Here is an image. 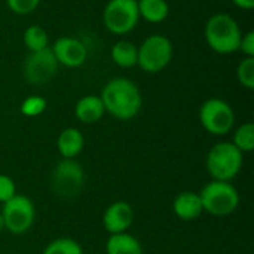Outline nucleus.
<instances>
[{
  "instance_id": "b1692460",
  "label": "nucleus",
  "mask_w": 254,
  "mask_h": 254,
  "mask_svg": "<svg viewBox=\"0 0 254 254\" xmlns=\"http://www.w3.org/2000/svg\"><path fill=\"white\" fill-rule=\"evenodd\" d=\"M7 7L16 15H28L37 9L40 0H6Z\"/></svg>"
},
{
  "instance_id": "6ab92c4d",
  "label": "nucleus",
  "mask_w": 254,
  "mask_h": 254,
  "mask_svg": "<svg viewBox=\"0 0 254 254\" xmlns=\"http://www.w3.org/2000/svg\"><path fill=\"white\" fill-rule=\"evenodd\" d=\"M24 46L28 52L42 51L45 48H49V36L48 31L40 25H28L22 34Z\"/></svg>"
},
{
  "instance_id": "9d476101",
  "label": "nucleus",
  "mask_w": 254,
  "mask_h": 254,
  "mask_svg": "<svg viewBox=\"0 0 254 254\" xmlns=\"http://www.w3.org/2000/svg\"><path fill=\"white\" fill-rule=\"evenodd\" d=\"M58 65L51 46L42 51L28 52L22 64V76L30 85H45L57 74Z\"/></svg>"
},
{
  "instance_id": "a878e982",
  "label": "nucleus",
  "mask_w": 254,
  "mask_h": 254,
  "mask_svg": "<svg viewBox=\"0 0 254 254\" xmlns=\"http://www.w3.org/2000/svg\"><path fill=\"white\" fill-rule=\"evenodd\" d=\"M246 57H254V31L250 30L243 34L240 42V49Z\"/></svg>"
},
{
  "instance_id": "dca6fc26",
  "label": "nucleus",
  "mask_w": 254,
  "mask_h": 254,
  "mask_svg": "<svg viewBox=\"0 0 254 254\" xmlns=\"http://www.w3.org/2000/svg\"><path fill=\"white\" fill-rule=\"evenodd\" d=\"M106 254H143V246L128 232L113 234L106 241Z\"/></svg>"
},
{
  "instance_id": "f257e3e1",
  "label": "nucleus",
  "mask_w": 254,
  "mask_h": 254,
  "mask_svg": "<svg viewBox=\"0 0 254 254\" xmlns=\"http://www.w3.org/2000/svg\"><path fill=\"white\" fill-rule=\"evenodd\" d=\"M100 98L104 104L106 113H110L119 121L134 119L143 106V97L138 86L127 77H115L109 80Z\"/></svg>"
},
{
  "instance_id": "2eb2a0df",
  "label": "nucleus",
  "mask_w": 254,
  "mask_h": 254,
  "mask_svg": "<svg viewBox=\"0 0 254 254\" xmlns=\"http://www.w3.org/2000/svg\"><path fill=\"white\" fill-rule=\"evenodd\" d=\"M74 115L79 122L88 124V125L97 124L98 121H101L103 116L106 115V109L100 95L89 94V95L82 97L74 106Z\"/></svg>"
},
{
  "instance_id": "ddd939ff",
  "label": "nucleus",
  "mask_w": 254,
  "mask_h": 254,
  "mask_svg": "<svg viewBox=\"0 0 254 254\" xmlns=\"http://www.w3.org/2000/svg\"><path fill=\"white\" fill-rule=\"evenodd\" d=\"M173 211L183 222H193L199 219V216L204 213L199 193L192 190L179 193L173 201Z\"/></svg>"
},
{
  "instance_id": "4be33fe9",
  "label": "nucleus",
  "mask_w": 254,
  "mask_h": 254,
  "mask_svg": "<svg viewBox=\"0 0 254 254\" xmlns=\"http://www.w3.org/2000/svg\"><path fill=\"white\" fill-rule=\"evenodd\" d=\"M237 79L246 89H254V57H246L237 67Z\"/></svg>"
},
{
  "instance_id": "4468645a",
  "label": "nucleus",
  "mask_w": 254,
  "mask_h": 254,
  "mask_svg": "<svg viewBox=\"0 0 254 254\" xmlns=\"http://www.w3.org/2000/svg\"><path fill=\"white\" fill-rule=\"evenodd\" d=\"M85 147V137L74 127L64 128L57 138V149L63 159H74Z\"/></svg>"
},
{
  "instance_id": "412c9836",
  "label": "nucleus",
  "mask_w": 254,
  "mask_h": 254,
  "mask_svg": "<svg viewBox=\"0 0 254 254\" xmlns=\"http://www.w3.org/2000/svg\"><path fill=\"white\" fill-rule=\"evenodd\" d=\"M42 254H83V249L76 240L63 237L51 241Z\"/></svg>"
},
{
  "instance_id": "f03ea898",
  "label": "nucleus",
  "mask_w": 254,
  "mask_h": 254,
  "mask_svg": "<svg viewBox=\"0 0 254 254\" xmlns=\"http://www.w3.org/2000/svg\"><path fill=\"white\" fill-rule=\"evenodd\" d=\"M204 36L207 45L217 54L228 55L240 49L243 31L240 24L229 13H214L208 18Z\"/></svg>"
},
{
  "instance_id": "bb28decb",
  "label": "nucleus",
  "mask_w": 254,
  "mask_h": 254,
  "mask_svg": "<svg viewBox=\"0 0 254 254\" xmlns=\"http://www.w3.org/2000/svg\"><path fill=\"white\" fill-rule=\"evenodd\" d=\"M232 3L243 10H252L254 7V0H232Z\"/></svg>"
},
{
  "instance_id": "9b49d317",
  "label": "nucleus",
  "mask_w": 254,
  "mask_h": 254,
  "mask_svg": "<svg viewBox=\"0 0 254 254\" xmlns=\"http://www.w3.org/2000/svg\"><path fill=\"white\" fill-rule=\"evenodd\" d=\"M51 49H52L58 64L68 67V68H76V67L83 65L88 58L86 45L80 39L70 37V36L58 37L54 42Z\"/></svg>"
},
{
  "instance_id": "7ed1b4c3",
  "label": "nucleus",
  "mask_w": 254,
  "mask_h": 254,
  "mask_svg": "<svg viewBox=\"0 0 254 254\" xmlns=\"http://www.w3.org/2000/svg\"><path fill=\"white\" fill-rule=\"evenodd\" d=\"M244 155L232 144V141H220L214 144L205 156V168L213 180L232 182L243 168Z\"/></svg>"
},
{
  "instance_id": "aec40b11",
  "label": "nucleus",
  "mask_w": 254,
  "mask_h": 254,
  "mask_svg": "<svg viewBox=\"0 0 254 254\" xmlns=\"http://www.w3.org/2000/svg\"><path fill=\"white\" fill-rule=\"evenodd\" d=\"M232 144L244 155L254 150V125L252 122H246L240 125L232 138Z\"/></svg>"
},
{
  "instance_id": "6e6552de",
  "label": "nucleus",
  "mask_w": 254,
  "mask_h": 254,
  "mask_svg": "<svg viewBox=\"0 0 254 254\" xmlns=\"http://www.w3.org/2000/svg\"><path fill=\"white\" fill-rule=\"evenodd\" d=\"M140 21L137 0H109L103 10L104 27L116 36L131 33Z\"/></svg>"
},
{
  "instance_id": "1a4fd4ad",
  "label": "nucleus",
  "mask_w": 254,
  "mask_h": 254,
  "mask_svg": "<svg viewBox=\"0 0 254 254\" xmlns=\"http://www.w3.org/2000/svg\"><path fill=\"white\" fill-rule=\"evenodd\" d=\"M1 217L4 229L13 235H22L28 232L36 219V208L30 198L25 195H15L1 207Z\"/></svg>"
},
{
  "instance_id": "cd10ccee",
  "label": "nucleus",
  "mask_w": 254,
  "mask_h": 254,
  "mask_svg": "<svg viewBox=\"0 0 254 254\" xmlns=\"http://www.w3.org/2000/svg\"><path fill=\"white\" fill-rule=\"evenodd\" d=\"M4 231V222H3V217H1V213H0V234Z\"/></svg>"
},
{
  "instance_id": "f8f14e48",
  "label": "nucleus",
  "mask_w": 254,
  "mask_h": 254,
  "mask_svg": "<svg viewBox=\"0 0 254 254\" xmlns=\"http://www.w3.org/2000/svg\"><path fill=\"white\" fill-rule=\"evenodd\" d=\"M134 217L135 213L131 204L125 201H116L106 208L103 214V226L110 235L122 234L132 226Z\"/></svg>"
},
{
  "instance_id": "39448f33",
  "label": "nucleus",
  "mask_w": 254,
  "mask_h": 254,
  "mask_svg": "<svg viewBox=\"0 0 254 254\" xmlns=\"http://www.w3.org/2000/svg\"><path fill=\"white\" fill-rule=\"evenodd\" d=\"M173 43L164 34H152L137 46V65L150 74L159 73L168 67L173 60Z\"/></svg>"
},
{
  "instance_id": "a211bd4d",
  "label": "nucleus",
  "mask_w": 254,
  "mask_h": 254,
  "mask_svg": "<svg viewBox=\"0 0 254 254\" xmlns=\"http://www.w3.org/2000/svg\"><path fill=\"white\" fill-rule=\"evenodd\" d=\"M110 57L118 67L131 68L137 65V46L129 40H119L112 46Z\"/></svg>"
},
{
  "instance_id": "0eeeda50",
  "label": "nucleus",
  "mask_w": 254,
  "mask_h": 254,
  "mask_svg": "<svg viewBox=\"0 0 254 254\" xmlns=\"http://www.w3.org/2000/svg\"><path fill=\"white\" fill-rule=\"evenodd\" d=\"M199 122L211 135H226L235 125V112L228 101L208 98L199 107Z\"/></svg>"
},
{
  "instance_id": "423d86ee",
  "label": "nucleus",
  "mask_w": 254,
  "mask_h": 254,
  "mask_svg": "<svg viewBox=\"0 0 254 254\" xmlns=\"http://www.w3.org/2000/svg\"><path fill=\"white\" fill-rule=\"evenodd\" d=\"M83 182L85 171L76 159H61L51 174L52 192L63 199L76 198L83 188Z\"/></svg>"
},
{
  "instance_id": "393cba45",
  "label": "nucleus",
  "mask_w": 254,
  "mask_h": 254,
  "mask_svg": "<svg viewBox=\"0 0 254 254\" xmlns=\"http://www.w3.org/2000/svg\"><path fill=\"white\" fill-rule=\"evenodd\" d=\"M16 195V186L15 182L4 174H0V202L4 204L7 202L10 198H13Z\"/></svg>"
},
{
  "instance_id": "5701e85b",
  "label": "nucleus",
  "mask_w": 254,
  "mask_h": 254,
  "mask_svg": "<svg viewBox=\"0 0 254 254\" xmlns=\"http://www.w3.org/2000/svg\"><path fill=\"white\" fill-rule=\"evenodd\" d=\"M46 100L40 95H30L21 103V113L27 118H37L46 110Z\"/></svg>"
},
{
  "instance_id": "f3484780",
  "label": "nucleus",
  "mask_w": 254,
  "mask_h": 254,
  "mask_svg": "<svg viewBox=\"0 0 254 254\" xmlns=\"http://www.w3.org/2000/svg\"><path fill=\"white\" fill-rule=\"evenodd\" d=\"M140 18L152 24L164 22L170 15V4L167 0H137Z\"/></svg>"
},
{
  "instance_id": "20e7f679",
  "label": "nucleus",
  "mask_w": 254,
  "mask_h": 254,
  "mask_svg": "<svg viewBox=\"0 0 254 254\" xmlns=\"http://www.w3.org/2000/svg\"><path fill=\"white\" fill-rule=\"evenodd\" d=\"M202 208L216 217L231 216L240 205V193L231 182L211 180L199 192Z\"/></svg>"
}]
</instances>
